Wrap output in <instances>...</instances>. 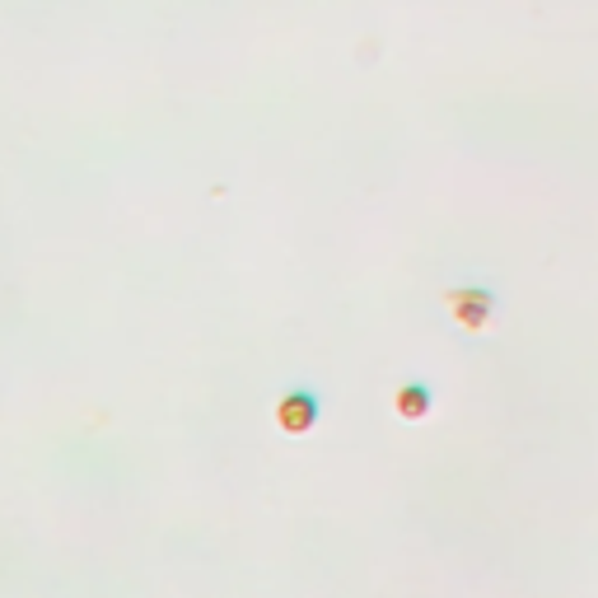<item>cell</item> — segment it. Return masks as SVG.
<instances>
[{
  "instance_id": "cell-2",
  "label": "cell",
  "mask_w": 598,
  "mask_h": 598,
  "mask_svg": "<svg viewBox=\"0 0 598 598\" xmlns=\"http://www.w3.org/2000/svg\"><path fill=\"white\" fill-rule=\"evenodd\" d=\"M314 420H318L314 393H291V397H281V403H276V426H281V430L304 435L308 426H314Z\"/></svg>"
},
{
  "instance_id": "cell-1",
  "label": "cell",
  "mask_w": 598,
  "mask_h": 598,
  "mask_svg": "<svg viewBox=\"0 0 598 598\" xmlns=\"http://www.w3.org/2000/svg\"><path fill=\"white\" fill-rule=\"evenodd\" d=\"M445 300L454 308V318L468 327V332H482L486 323H491V314H496V295L486 291V285H468V291L458 285V291H449Z\"/></svg>"
},
{
  "instance_id": "cell-3",
  "label": "cell",
  "mask_w": 598,
  "mask_h": 598,
  "mask_svg": "<svg viewBox=\"0 0 598 598\" xmlns=\"http://www.w3.org/2000/svg\"><path fill=\"white\" fill-rule=\"evenodd\" d=\"M397 412H403L407 420H420L430 412V393L426 388H403V393H397Z\"/></svg>"
}]
</instances>
